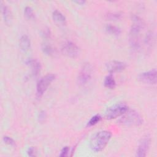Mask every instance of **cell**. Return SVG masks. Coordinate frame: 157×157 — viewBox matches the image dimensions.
<instances>
[{
  "label": "cell",
  "instance_id": "cell-1",
  "mask_svg": "<svg viewBox=\"0 0 157 157\" xmlns=\"http://www.w3.org/2000/svg\"><path fill=\"white\" fill-rule=\"evenodd\" d=\"M132 20V24L129 32V41L132 49L137 50L140 46V33L145 25L143 20L138 16L133 15Z\"/></svg>",
  "mask_w": 157,
  "mask_h": 157
},
{
  "label": "cell",
  "instance_id": "cell-2",
  "mask_svg": "<svg viewBox=\"0 0 157 157\" xmlns=\"http://www.w3.org/2000/svg\"><path fill=\"white\" fill-rule=\"evenodd\" d=\"M112 134L108 131H101L96 132L91 137L90 145L91 149L95 152L102 151L109 142Z\"/></svg>",
  "mask_w": 157,
  "mask_h": 157
},
{
  "label": "cell",
  "instance_id": "cell-3",
  "mask_svg": "<svg viewBox=\"0 0 157 157\" xmlns=\"http://www.w3.org/2000/svg\"><path fill=\"white\" fill-rule=\"evenodd\" d=\"M118 123L125 126L140 125L143 120L140 114L135 110H128L118 121Z\"/></svg>",
  "mask_w": 157,
  "mask_h": 157
},
{
  "label": "cell",
  "instance_id": "cell-4",
  "mask_svg": "<svg viewBox=\"0 0 157 157\" xmlns=\"http://www.w3.org/2000/svg\"><path fill=\"white\" fill-rule=\"evenodd\" d=\"M128 110V106L124 103L116 104L109 107L105 113L106 119L111 120L123 115Z\"/></svg>",
  "mask_w": 157,
  "mask_h": 157
},
{
  "label": "cell",
  "instance_id": "cell-5",
  "mask_svg": "<svg viewBox=\"0 0 157 157\" xmlns=\"http://www.w3.org/2000/svg\"><path fill=\"white\" fill-rule=\"evenodd\" d=\"M93 76V67L91 65L86 63L82 66L78 75V83L81 86L87 85L91 80Z\"/></svg>",
  "mask_w": 157,
  "mask_h": 157
},
{
  "label": "cell",
  "instance_id": "cell-6",
  "mask_svg": "<svg viewBox=\"0 0 157 157\" xmlns=\"http://www.w3.org/2000/svg\"><path fill=\"white\" fill-rule=\"evenodd\" d=\"M55 77V76L53 74H47L38 80L36 86V95L38 98H40L44 94Z\"/></svg>",
  "mask_w": 157,
  "mask_h": 157
},
{
  "label": "cell",
  "instance_id": "cell-7",
  "mask_svg": "<svg viewBox=\"0 0 157 157\" xmlns=\"http://www.w3.org/2000/svg\"><path fill=\"white\" fill-rule=\"evenodd\" d=\"M61 51L64 55L70 58H76L78 56L80 49L78 47L74 42L67 40L63 44Z\"/></svg>",
  "mask_w": 157,
  "mask_h": 157
},
{
  "label": "cell",
  "instance_id": "cell-8",
  "mask_svg": "<svg viewBox=\"0 0 157 157\" xmlns=\"http://www.w3.org/2000/svg\"><path fill=\"white\" fill-rule=\"evenodd\" d=\"M156 70L153 69L152 70L140 73L138 76V79L144 83L148 84H156L157 80Z\"/></svg>",
  "mask_w": 157,
  "mask_h": 157
},
{
  "label": "cell",
  "instance_id": "cell-9",
  "mask_svg": "<svg viewBox=\"0 0 157 157\" xmlns=\"http://www.w3.org/2000/svg\"><path fill=\"white\" fill-rule=\"evenodd\" d=\"M151 139L149 137H143L139 142L136 156L137 157H144L147 155V153L150 145Z\"/></svg>",
  "mask_w": 157,
  "mask_h": 157
},
{
  "label": "cell",
  "instance_id": "cell-10",
  "mask_svg": "<svg viewBox=\"0 0 157 157\" xmlns=\"http://www.w3.org/2000/svg\"><path fill=\"white\" fill-rule=\"evenodd\" d=\"M105 67L107 70L110 72H121L125 69L126 67V64L122 61H110L106 63Z\"/></svg>",
  "mask_w": 157,
  "mask_h": 157
},
{
  "label": "cell",
  "instance_id": "cell-11",
  "mask_svg": "<svg viewBox=\"0 0 157 157\" xmlns=\"http://www.w3.org/2000/svg\"><path fill=\"white\" fill-rule=\"evenodd\" d=\"M1 10L2 13V16L3 17L5 23L7 25H10L12 20V14L10 9L9 8L8 6H7L6 4H3L2 2H1Z\"/></svg>",
  "mask_w": 157,
  "mask_h": 157
},
{
  "label": "cell",
  "instance_id": "cell-12",
  "mask_svg": "<svg viewBox=\"0 0 157 157\" xmlns=\"http://www.w3.org/2000/svg\"><path fill=\"white\" fill-rule=\"evenodd\" d=\"M26 63L31 67L33 74L34 76L38 75L41 69V64L40 62L36 59L29 58L27 60Z\"/></svg>",
  "mask_w": 157,
  "mask_h": 157
},
{
  "label": "cell",
  "instance_id": "cell-13",
  "mask_svg": "<svg viewBox=\"0 0 157 157\" xmlns=\"http://www.w3.org/2000/svg\"><path fill=\"white\" fill-rule=\"evenodd\" d=\"M19 45L21 50L24 52L29 50L31 45V42L29 37L27 35L24 34L20 37L19 40Z\"/></svg>",
  "mask_w": 157,
  "mask_h": 157
},
{
  "label": "cell",
  "instance_id": "cell-14",
  "mask_svg": "<svg viewBox=\"0 0 157 157\" xmlns=\"http://www.w3.org/2000/svg\"><path fill=\"white\" fill-rule=\"evenodd\" d=\"M52 17H53V20L59 25H64L66 23V20L65 17L63 15L61 12H60L57 10H55L53 12Z\"/></svg>",
  "mask_w": 157,
  "mask_h": 157
},
{
  "label": "cell",
  "instance_id": "cell-15",
  "mask_svg": "<svg viewBox=\"0 0 157 157\" xmlns=\"http://www.w3.org/2000/svg\"><path fill=\"white\" fill-rule=\"evenodd\" d=\"M41 48L42 52L47 55L54 56L56 54V50L48 44H42L41 45Z\"/></svg>",
  "mask_w": 157,
  "mask_h": 157
},
{
  "label": "cell",
  "instance_id": "cell-16",
  "mask_svg": "<svg viewBox=\"0 0 157 157\" xmlns=\"http://www.w3.org/2000/svg\"><path fill=\"white\" fill-rule=\"evenodd\" d=\"M104 86L109 89H113L116 86L115 80L112 74L107 75L104 81Z\"/></svg>",
  "mask_w": 157,
  "mask_h": 157
},
{
  "label": "cell",
  "instance_id": "cell-17",
  "mask_svg": "<svg viewBox=\"0 0 157 157\" xmlns=\"http://www.w3.org/2000/svg\"><path fill=\"white\" fill-rule=\"evenodd\" d=\"M105 30L108 33L112 34L113 36H118L120 34V33L121 32V29L120 28H118L116 26L112 25L111 24H109V25H106Z\"/></svg>",
  "mask_w": 157,
  "mask_h": 157
},
{
  "label": "cell",
  "instance_id": "cell-18",
  "mask_svg": "<svg viewBox=\"0 0 157 157\" xmlns=\"http://www.w3.org/2000/svg\"><path fill=\"white\" fill-rule=\"evenodd\" d=\"M121 17L122 13L120 12H109L105 15V18L109 20H118Z\"/></svg>",
  "mask_w": 157,
  "mask_h": 157
},
{
  "label": "cell",
  "instance_id": "cell-19",
  "mask_svg": "<svg viewBox=\"0 0 157 157\" xmlns=\"http://www.w3.org/2000/svg\"><path fill=\"white\" fill-rule=\"evenodd\" d=\"M101 119V116L99 114H96L92 117L87 123L88 126H92L97 124Z\"/></svg>",
  "mask_w": 157,
  "mask_h": 157
},
{
  "label": "cell",
  "instance_id": "cell-20",
  "mask_svg": "<svg viewBox=\"0 0 157 157\" xmlns=\"http://www.w3.org/2000/svg\"><path fill=\"white\" fill-rule=\"evenodd\" d=\"M24 15L26 17V18L28 19L33 18L34 17L33 9L29 6H26L24 10Z\"/></svg>",
  "mask_w": 157,
  "mask_h": 157
},
{
  "label": "cell",
  "instance_id": "cell-21",
  "mask_svg": "<svg viewBox=\"0 0 157 157\" xmlns=\"http://www.w3.org/2000/svg\"><path fill=\"white\" fill-rule=\"evenodd\" d=\"M154 40V36L151 32H149L147 34L145 39V43L148 46H151Z\"/></svg>",
  "mask_w": 157,
  "mask_h": 157
},
{
  "label": "cell",
  "instance_id": "cell-22",
  "mask_svg": "<svg viewBox=\"0 0 157 157\" xmlns=\"http://www.w3.org/2000/svg\"><path fill=\"white\" fill-rule=\"evenodd\" d=\"M3 141L5 144L9 145H15V141L10 137L9 136H4L3 137Z\"/></svg>",
  "mask_w": 157,
  "mask_h": 157
},
{
  "label": "cell",
  "instance_id": "cell-23",
  "mask_svg": "<svg viewBox=\"0 0 157 157\" xmlns=\"http://www.w3.org/2000/svg\"><path fill=\"white\" fill-rule=\"evenodd\" d=\"M50 29H48V28H45L44 29H42V35L44 38H49L50 37Z\"/></svg>",
  "mask_w": 157,
  "mask_h": 157
},
{
  "label": "cell",
  "instance_id": "cell-24",
  "mask_svg": "<svg viewBox=\"0 0 157 157\" xmlns=\"http://www.w3.org/2000/svg\"><path fill=\"white\" fill-rule=\"evenodd\" d=\"M69 147H67V146H66V147H64L61 151V153L59 154V156H63V157H64V156H67L68 153H69Z\"/></svg>",
  "mask_w": 157,
  "mask_h": 157
},
{
  "label": "cell",
  "instance_id": "cell-25",
  "mask_svg": "<svg viewBox=\"0 0 157 157\" xmlns=\"http://www.w3.org/2000/svg\"><path fill=\"white\" fill-rule=\"evenodd\" d=\"M27 153L29 156H35V149L33 147H30L27 150Z\"/></svg>",
  "mask_w": 157,
  "mask_h": 157
},
{
  "label": "cell",
  "instance_id": "cell-26",
  "mask_svg": "<svg viewBox=\"0 0 157 157\" xmlns=\"http://www.w3.org/2000/svg\"><path fill=\"white\" fill-rule=\"evenodd\" d=\"M46 117V115H45V112L44 111H42L39 113V120L40 121H44V119Z\"/></svg>",
  "mask_w": 157,
  "mask_h": 157
},
{
  "label": "cell",
  "instance_id": "cell-27",
  "mask_svg": "<svg viewBox=\"0 0 157 157\" xmlns=\"http://www.w3.org/2000/svg\"><path fill=\"white\" fill-rule=\"evenodd\" d=\"M74 2L78 4H80V5L83 4L85 2V1H74Z\"/></svg>",
  "mask_w": 157,
  "mask_h": 157
}]
</instances>
